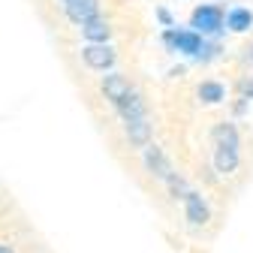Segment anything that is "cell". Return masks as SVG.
Returning <instances> with one entry per match:
<instances>
[{
  "mask_svg": "<svg viewBox=\"0 0 253 253\" xmlns=\"http://www.w3.org/2000/svg\"><path fill=\"white\" fill-rule=\"evenodd\" d=\"M145 166H148V172H151L154 178L169 181V175H172V166H169V160H166V154L157 148V145H145Z\"/></svg>",
  "mask_w": 253,
  "mask_h": 253,
  "instance_id": "cell-5",
  "label": "cell"
},
{
  "mask_svg": "<svg viewBox=\"0 0 253 253\" xmlns=\"http://www.w3.org/2000/svg\"><path fill=\"white\" fill-rule=\"evenodd\" d=\"M103 93H106V97L118 106V103L126 97V93H130V82H126L121 73H109V76L103 79Z\"/></svg>",
  "mask_w": 253,
  "mask_h": 253,
  "instance_id": "cell-7",
  "label": "cell"
},
{
  "mask_svg": "<svg viewBox=\"0 0 253 253\" xmlns=\"http://www.w3.org/2000/svg\"><path fill=\"white\" fill-rule=\"evenodd\" d=\"M118 109L124 112V118H126V121H139V118H145V103H142V97H139L136 90L126 93V97L118 103Z\"/></svg>",
  "mask_w": 253,
  "mask_h": 253,
  "instance_id": "cell-10",
  "label": "cell"
},
{
  "mask_svg": "<svg viewBox=\"0 0 253 253\" xmlns=\"http://www.w3.org/2000/svg\"><path fill=\"white\" fill-rule=\"evenodd\" d=\"M166 45L184 51V54H199L202 48V37L193 34V30H169L166 34Z\"/></svg>",
  "mask_w": 253,
  "mask_h": 253,
  "instance_id": "cell-3",
  "label": "cell"
},
{
  "mask_svg": "<svg viewBox=\"0 0 253 253\" xmlns=\"http://www.w3.org/2000/svg\"><path fill=\"white\" fill-rule=\"evenodd\" d=\"M0 253H12V247H6V244H0Z\"/></svg>",
  "mask_w": 253,
  "mask_h": 253,
  "instance_id": "cell-17",
  "label": "cell"
},
{
  "mask_svg": "<svg viewBox=\"0 0 253 253\" xmlns=\"http://www.w3.org/2000/svg\"><path fill=\"white\" fill-rule=\"evenodd\" d=\"M82 57H84V63L90 70H109L115 63V48L112 45H84Z\"/></svg>",
  "mask_w": 253,
  "mask_h": 253,
  "instance_id": "cell-4",
  "label": "cell"
},
{
  "mask_svg": "<svg viewBox=\"0 0 253 253\" xmlns=\"http://www.w3.org/2000/svg\"><path fill=\"white\" fill-rule=\"evenodd\" d=\"M157 15H160V21H163V24H172V15H169L166 9H160V12H157Z\"/></svg>",
  "mask_w": 253,
  "mask_h": 253,
  "instance_id": "cell-15",
  "label": "cell"
},
{
  "mask_svg": "<svg viewBox=\"0 0 253 253\" xmlns=\"http://www.w3.org/2000/svg\"><path fill=\"white\" fill-rule=\"evenodd\" d=\"M214 166H217V172H223V175L235 172V166H238V151H235V148H217Z\"/></svg>",
  "mask_w": 253,
  "mask_h": 253,
  "instance_id": "cell-11",
  "label": "cell"
},
{
  "mask_svg": "<svg viewBox=\"0 0 253 253\" xmlns=\"http://www.w3.org/2000/svg\"><path fill=\"white\" fill-rule=\"evenodd\" d=\"M190 27H193V34H217L220 27H223V12H220L217 6H199L193 12V21H190Z\"/></svg>",
  "mask_w": 253,
  "mask_h": 253,
  "instance_id": "cell-1",
  "label": "cell"
},
{
  "mask_svg": "<svg viewBox=\"0 0 253 253\" xmlns=\"http://www.w3.org/2000/svg\"><path fill=\"white\" fill-rule=\"evenodd\" d=\"M250 24H253V12L244 9V6H238V9H232V12L226 15V27L235 30V34H244V30H250Z\"/></svg>",
  "mask_w": 253,
  "mask_h": 253,
  "instance_id": "cell-12",
  "label": "cell"
},
{
  "mask_svg": "<svg viewBox=\"0 0 253 253\" xmlns=\"http://www.w3.org/2000/svg\"><path fill=\"white\" fill-rule=\"evenodd\" d=\"M184 205H187V220H190V223L202 226L205 220H208V205L202 202V196H199V193H193V190H190V193L184 196Z\"/></svg>",
  "mask_w": 253,
  "mask_h": 253,
  "instance_id": "cell-8",
  "label": "cell"
},
{
  "mask_svg": "<svg viewBox=\"0 0 253 253\" xmlns=\"http://www.w3.org/2000/svg\"><path fill=\"white\" fill-rule=\"evenodd\" d=\"M214 139H217V148H235L238 151V133L232 124H223L214 130Z\"/></svg>",
  "mask_w": 253,
  "mask_h": 253,
  "instance_id": "cell-13",
  "label": "cell"
},
{
  "mask_svg": "<svg viewBox=\"0 0 253 253\" xmlns=\"http://www.w3.org/2000/svg\"><path fill=\"white\" fill-rule=\"evenodd\" d=\"M250 57H253V51H250Z\"/></svg>",
  "mask_w": 253,
  "mask_h": 253,
  "instance_id": "cell-18",
  "label": "cell"
},
{
  "mask_svg": "<svg viewBox=\"0 0 253 253\" xmlns=\"http://www.w3.org/2000/svg\"><path fill=\"white\" fill-rule=\"evenodd\" d=\"M63 12H67L70 21L84 24V21H90V18H97L100 3H97V0H63Z\"/></svg>",
  "mask_w": 253,
  "mask_h": 253,
  "instance_id": "cell-2",
  "label": "cell"
},
{
  "mask_svg": "<svg viewBox=\"0 0 253 253\" xmlns=\"http://www.w3.org/2000/svg\"><path fill=\"white\" fill-rule=\"evenodd\" d=\"M244 97H253V79H250V82L244 84Z\"/></svg>",
  "mask_w": 253,
  "mask_h": 253,
  "instance_id": "cell-16",
  "label": "cell"
},
{
  "mask_svg": "<svg viewBox=\"0 0 253 253\" xmlns=\"http://www.w3.org/2000/svg\"><path fill=\"white\" fill-rule=\"evenodd\" d=\"M223 97H226L223 84H217V82H202L199 84V100L202 103H220Z\"/></svg>",
  "mask_w": 253,
  "mask_h": 253,
  "instance_id": "cell-14",
  "label": "cell"
},
{
  "mask_svg": "<svg viewBox=\"0 0 253 253\" xmlns=\"http://www.w3.org/2000/svg\"><path fill=\"white\" fill-rule=\"evenodd\" d=\"M82 34H84L87 45H106V40H109V34H112V27L97 15V18H90V21L82 24Z\"/></svg>",
  "mask_w": 253,
  "mask_h": 253,
  "instance_id": "cell-6",
  "label": "cell"
},
{
  "mask_svg": "<svg viewBox=\"0 0 253 253\" xmlns=\"http://www.w3.org/2000/svg\"><path fill=\"white\" fill-rule=\"evenodd\" d=\"M126 139H130V145L145 148L148 139H151V124H148L145 118H139V121H126Z\"/></svg>",
  "mask_w": 253,
  "mask_h": 253,
  "instance_id": "cell-9",
  "label": "cell"
}]
</instances>
